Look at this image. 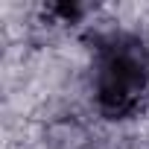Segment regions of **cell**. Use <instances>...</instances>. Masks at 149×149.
<instances>
[{"instance_id":"6da1fadb","label":"cell","mask_w":149,"mask_h":149,"mask_svg":"<svg viewBox=\"0 0 149 149\" xmlns=\"http://www.w3.org/2000/svg\"><path fill=\"white\" fill-rule=\"evenodd\" d=\"M91 91L108 120H126L140 108L149 91V47L140 35L108 29L94 38Z\"/></svg>"}]
</instances>
